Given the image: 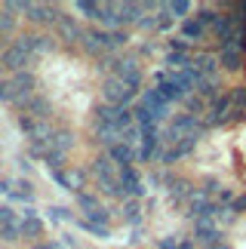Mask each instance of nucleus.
Segmentation results:
<instances>
[{
	"mask_svg": "<svg viewBox=\"0 0 246 249\" xmlns=\"http://www.w3.org/2000/svg\"><path fill=\"white\" fill-rule=\"evenodd\" d=\"M83 50H87L89 55H96V59H105V55H111V50H117L114 40H111V31H105V28H89V31H83Z\"/></svg>",
	"mask_w": 246,
	"mask_h": 249,
	"instance_id": "f257e3e1",
	"label": "nucleus"
},
{
	"mask_svg": "<svg viewBox=\"0 0 246 249\" xmlns=\"http://www.w3.org/2000/svg\"><path fill=\"white\" fill-rule=\"evenodd\" d=\"M136 92L139 89H132V86H126L117 77H105V83H102V99L108 105H117V108H129V102L136 99Z\"/></svg>",
	"mask_w": 246,
	"mask_h": 249,
	"instance_id": "f03ea898",
	"label": "nucleus"
},
{
	"mask_svg": "<svg viewBox=\"0 0 246 249\" xmlns=\"http://www.w3.org/2000/svg\"><path fill=\"white\" fill-rule=\"evenodd\" d=\"M231 120V92L212 99V105L206 108V117H203V129H212V126H222V123Z\"/></svg>",
	"mask_w": 246,
	"mask_h": 249,
	"instance_id": "7ed1b4c3",
	"label": "nucleus"
},
{
	"mask_svg": "<svg viewBox=\"0 0 246 249\" xmlns=\"http://www.w3.org/2000/svg\"><path fill=\"white\" fill-rule=\"evenodd\" d=\"M74 200H77V206L87 213L89 222H99V225H108V222H111V213L89 194V191H77V194H74Z\"/></svg>",
	"mask_w": 246,
	"mask_h": 249,
	"instance_id": "20e7f679",
	"label": "nucleus"
},
{
	"mask_svg": "<svg viewBox=\"0 0 246 249\" xmlns=\"http://www.w3.org/2000/svg\"><path fill=\"white\" fill-rule=\"evenodd\" d=\"M114 77L123 80L126 86H132V89H139V86H141V65H139L136 55H123V59L117 62Z\"/></svg>",
	"mask_w": 246,
	"mask_h": 249,
	"instance_id": "39448f33",
	"label": "nucleus"
},
{
	"mask_svg": "<svg viewBox=\"0 0 246 249\" xmlns=\"http://www.w3.org/2000/svg\"><path fill=\"white\" fill-rule=\"evenodd\" d=\"M28 22L34 25H59L62 22V13L50 3H28V13H25Z\"/></svg>",
	"mask_w": 246,
	"mask_h": 249,
	"instance_id": "423d86ee",
	"label": "nucleus"
},
{
	"mask_svg": "<svg viewBox=\"0 0 246 249\" xmlns=\"http://www.w3.org/2000/svg\"><path fill=\"white\" fill-rule=\"evenodd\" d=\"M194 240L203 243V249L222 243V228H219V222H212V218H200V222H194Z\"/></svg>",
	"mask_w": 246,
	"mask_h": 249,
	"instance_id": "0eeeda50",
	"label": "nucleus"
},
{
	"mask_svg": "<svg viewBox=\"0 0 246 249\" xmlns=\"http://www.w3.org/2000/svg\"><path fill=\"white\" fill-rule=\"evenodd\" d=\"M141 105L154 111V117H157V120H166V117H169V102H166V95L160 92L157 86L145 89V95H141Z\"/></svg>",
	"mask_w": 246,
	"mask_h": 249,
	"instance_id": "6e6552de",
	"label": "nucleus"
},
{
	"mask_svg": "<svg viewBox=\"0 0 246 249\" xmlns=\"http://www.w3.org/2000/svg\"><path fill=\"white\" fill-rule=\"evenodd\" d=\"M28 62H31V53H28L18 40H16L13 46H6L3 65H6V68H13V74H16V71H28Z\"/></svg>",
	"mask_w": 246,
	"mask_h": 249,
	"instance_id": "1a4fd4ad",
	"label": "nucleus"
},
{
	"mask_svg": "<svg viewBox=\"0 0 246 249\" xmlns=\"http://www.w3.org/2000/svg\"><path fill=\"white\" fill-rule=\"evenodd\" d=\"M197 142H200V136H188V139H182L178 145H173V148H166V151H160V160L163 163H176V160H182V157H188L191 151L197 148Z\"/></svg>",
	"mask_w": 246,
	"mask_h": 249,
	"instance_id": "9d476101",
	"label": "nucleus"
},
{
	"mask_svg": "<svg viewBox=\"0 0 246 249\" xmlns=\"http://www.w3.org/2000/svg\"><path fill=\"white\" fill-rule=\"evenodd\" d=\"M117 176H120L123 191H126V194H129L132 200L145 194V188H141V178H139V172L132 169V163H129V166H117Z\"/></svg>",
	"mask_w": 246,
	"mask_h": 249,
	"instance_id": "9b49d317",
	"label": "nucleus"
},
{
	"mask_svg": "<svg viewBox=\"0 0 246 249\" xmlns=\"http://www.w3.org/2000/svg\"><path fill=\"white\" fill-rule=\"evenodd\" d=\"M18 43H22L31 55L34 53H50L53 46H55V40H53L50 34H22V37H18Z\"/></svg>",
	"mask_w": 246,
	"mask_h": 249,
	"instance_id": "f8f14e48",
	"label": "nucleus"
},
{
	"mask_svg": "<svg viewBox=\"0 0 246 249\" xmlns=\"http://www.w3.org/2000/svg\"><path fill=\"white\" fill-rule=\"evenodd\" d=\"M246 120V83L231 89V120L228 123H243Z\"/></svg>",
	"mask_w": 246,
	"mask_h": 249,
	"instance_id": "ddd939ff",
	"label": "nucleus"
},
{
	"mask_svg": "<svg viewBox=\"0 0 246 249\" xmlns=\"http://www.w3.org/2000/svg\"><path fill=\"white\" fill-rule=\"evenodd\" d=\"M46 145H50V151L53 154H68V151L74 148V132L71 129H53V136H50V142H46Z\"/></svg>",
	"mask_w": 246,
	"mask_h": 249,
	"instance_id": "4468645a",
	"label": "nucleus"
},
{
	"mask_svg": "<svg viewBox=\"0 0 246 249\" xmlns=\"http://www.w3.org/2000/svg\"><path fill=\"white\" fill-rule=\"evenodd\" d=\"M18 228H22V237H28V240L43 237V222L37 218L34 209H25V215H22V222H18Z\"/></svg>",
	"mask_w": 246,
	"mask_h": 249,
	"instance_id": "2eb2a0df",
	"label": "nucleus"
},
{
	"mask_svg": "<svg viewBox=\"0 0 246 249\" xmlns=\"http://www.w3.org/2000/svg\"><path fill=\"white\" fill-rule=\"evenodd\" d=\"M222 68V62H219V55H212V53H200L194 59V71L200 74V77H215Z\"/></svg>",
	"mask_w": 246,
	"mask_h": 249,
	"instance_id": "dca6fc26",
	"label": "nucleus"
},
{
	"mask_svg": "<svg viewBox=\"0 0 246 249\" xmlns=\"http://www.w3.org/2000/svg\"><path fill=\"white\" fill-rule=\"evenodd\" d=\"M219 62H222L225 71H240L243 62H246V53L234 50V46H222V50H219Z\"/></svg>",
	"mask_w": 246,
	"mask_h": 249,
	"instance_id": "f3484780",
	"label": "nucleus"
},
{
	"mask_svg": "<svg viewBox=\"0 0 246 249\" xmlns=\"http://www.w3.org/2000/svg\"><path fill=\"white\" fill-rule=\"evenodd\" d=\"M108 157L114 160L117 166H129L132 160H139V151L132 148V145H126V142H117L114 148H108Z\"/></svg>",
	"mask_w": 246,
	"mask_h": 249,
	"instance_id": "a211bd4d",
	"label": "nucleus"
},
{
	"mask_svg": "<svg viewBox=\"0 0 246 249\" xmlns=\"http://www.w3.org/2000/svg\"><path fill=\"white\" fill-rule=\"evenodd\" d=\"M55 28H59V37H62V40H65V43H74V40H83V28H80L77 22H74V18H71V16H62V22H59V25H55Z\"/></svg>",
	"mask_w": 246,
	"mask_h": 249,
	"instance_id": "6ab92c4d",
	"label": "nucleus"
},
{
	"mask_svg": "<svg viewBox=\"0 0 246 249\" xmlns=\"http://www.w3.org/2000/svg\"><path fill=\"white\" fill-rule=\"evenodd\" d=\"M25 114H31L37 120H46L53 114V105H50V99H43V95H31L28 105H25Z\"/></svg>",
	"mask_w": 246,
	"mask_h": 249,
	"instance_id": "aec40b11",
	"label": "nucleus"
},
{
	"mask_svg": "<svg viewBox=\"0 0 246 249\" xmlns=\"http://www.w3.org/2000/svg\"><path fill=\"white\" fill-rule=\"evenodd\" d=\"M182 37L188 43H200L206 37V28L197 22V18H185V22H182Z\"/></svg>",
	"mask_w": 246,
	"mask_h": 249,
	"instance_id": "412c9836",
	"label": "nucleus"
},
{
	"mask_svg": "<svg viewBox=\"0 0 246 249\" xmlns=\"http://www.w3.org/2000/svg\"><path fill=\"white\" fill-rule=\"evenodd\" d=\"M145 9V3H117V16H120V25H139V13Z\"/></svg>",
	"mask_w": 246,
	"mask_h": 249,
	"instance_id": "4be33fe9",
	"label": "nucleus"
},
{
	"mask_svg": "<svg viewBox=\"0 0 246 249\" xmlns=\"http://www.w3.org/2000/svg\"><path fill=\"white\" fill-rule=\"evenodd\" d=\"M92 136H96V142H102V145H108V148H114L117 142H123V136L114 126H96V129H92Z\"/></svg>",
	"mask_w": 246,
	"mask_h": 249,
	"instance_id": "5701e85b",
	"label": "nucleus"
},
{
	"mask_svg": "<svg viewBox=\"0 0 246 249\" xmlns=\"http://www.w3.org/2000/svg\"><path fill=\"white\" fill-rule=\"evenodd\" d=\"M77 228H83V231H87V234L99 237V240H108V237H111V228H108V225L89 222V218H77Z\"/></svg>",
	"mask_w": 246,
	"mask_h": 249,
	"instance_id": "b1692460",
	"label": "nucleus"
},
{
	"mask_svg": "<svg viewBox=\"0 0 246 249\" xmlns=\"http://www.w3.org/2000/svg\"><path fill=\"white\" fill-rule=\"evenodd\" d=\"M215 89H219V77H200L197 80V95L200 99H219Z\"/></svg>",
	"mask_w": 246,
	"mask_h": 249,
	"instance_id": "393cba45",
	"label": "nucleus"
},
{
	"mask_svg": "<svg viewBox=\"0 0 246 249\" xmlns=\"http://www.w3.org/2000/svg\"><path fill=\"white\" fill-rule=\"evenodd\" d=\"M191 194H194V191H191V185H188L185 178H173V181H169V200H185Z\"/></svg>",
	"mask_w": 246,
	"mask_h": 249,
	"instance_id": "a878e982",
	"label": "nucleus"
},
{
	"mask_svg": "<svg viewBox=\"0 0 246 249\" xmlns=\"http://www.w3.org/2000/svg\"><path fill=\"white\" fill-rule=\"evenodd\" d=\"M123 218H126L129 225H141V206L136 203V200H126V203H123Z\"/></svg>",
	"mask_w": 246,
	"mask_h": 249,
	"instance_id": "bb28decb",
	"label": "nucleus"
},
{
	"mask_svg": "<svg viewBox=\"0 0 246 249\" xmlns=\"http://www.w3.org/2000/svg\"><path fill=\"white\" fill-rule=\"evenodd\" d=\"M18 237H22V228H18V222L0 225V240H3V243H16Z\"/></svg>",
	"mask_w": 246,
	"mask_h": 249,
	"instance_id": "cd10ccee",
	"label": "nucleus"
},
{
	"mask_svg": "<svg viewBox=\"0 0 246 249\" xmlns=\"http://www.w3.org/2000/svg\"><path fill=\"white\" fill-rule=\"evenodd\" d=\"M185 108H188V114H194V117H200V114H206V102L200 99L197 92H191L185 99Z\"/></svg>",
	"mask_w": 246,
	"mask_h": 249,
	"instance_id": "c85d7f7f",
	"label": "nucleus"
},
{
	"mask_svg": "<svg viewBox=\"0 0 246 249\" xmlns=\"http://www.w3.org/2000/svg\"><path fill=\"white\" fill-rule=\"evenodd\" d=\"M188 9H191V3L188 0H173V3H163V13H169L173 18H178V16H185Z\"/></svg>",
	"mask_w": 246,
	"mask_h": 249,
	"instance_id": "c756f323",
	"label": "nucleus"
},
{
	"mask_svg": "<svg viewBox=\"0 0 246 249\" xmlns=\"http://www.w3.org/2000/svg\"><path fill=\"white\" fill-rule=\"evenodd\" d=\"M219 16L222 13H215V9H210V6H200V9H197V22H200L203 28L206 25H215V22H219Z\"/></svg>",
	"mask_w": 246,
	"mask_h": 249,
	"instance_id": "7c9ffc66",
	"label": "nucleus"
},
{
	"mask_svg": "<svg viewBox=\"0 0 246 249\" xmlns=\"http://www.w3.org/2000/svg\"><path fill=\"white\" fill-rule=\"evenodd\" d=\"M74 9H77V13H87L89 18H99V13H102V3H89V0H77V3H74Z\"/></svg>",
	"mask_w": 246,
	"mask_h": 249,
	"instance_id": "2f4dec72",
	"label": "nucleus"
},
{
	"mask_svg": "<svg viewBox=\"0 0 246 249\" xmlns=\"http://www.w3.org/2000/svg\"><path fill=\"white\" fill-rule=\"evenodd\" d=\"M13 28H16V16H9L6 9H0V40H3Z\"/></svg>",
	"mask_w": 246,
	"mask_h": 249,
	"instance_id": "473e14b6",
	"label": "nucleus"
},
{
	"mask_svg": "<svg viewBox=\"0 0 246 249\" xmlns=\"http://www.w3.org/2000/svg\"><path fill=\"white\" fill-rule=\"evenodd\" d=\"M18 188H22V191H13L9 197H13V200H25V203H31V200H34V191H31V185H28V181H22Z\"/></svg>",
	"mask_w": 246,
	"mask_h": 249,
	"instance_id": "72a5a7b5",
	"label": "nucleus"
},
{
	"mask_svg": "<svg viewBox=\"0 0 246 249\" xmlns=\"http://www.w3.org/2000/svg\"><path fill=\"white\" fill-rule=\"evenodd\" d=\"M191 46H194V43H188L185 37H169V53L176 50V53H185V55H188V50H191Z\"/></svg>",
	"mask_w": 246,
	"mask_h": 249,
	"instance_id": "f704fd0d",
	"label": "nucleus"
},
{
	"mask_svg": "<svg viewBox=\"0 0 246 249\" xmlns=\"http://www.w3.org/2000/svg\"><path fill=\"white\" fill-rule=\"evenodd\" d=\"M234 200H237V197H234V191H231V188H219V194H215V203H219V206L234 203Z\"/></svg>",
	"mask_w": 246,
	"mask_h": 249,
	"instance_id": "c9c22d12",
	"label": "nucleus"
},
{
	"mask_svg": "<svg viewBox=\"0 0 246 249\" xmlns=\"http://www.w3.org/2000/svg\"><path fill=\"white\" fill-rule=\"evenodd\" d=\"M157 25H160V16H141L139 18V28H145V31H154Z\"/></svg>",
	"mask_w": 246,
	"mask_h": 249,
	"instance_id": "e433bc0d",
	"label": "nucleus"
},
{
	"mask_svg": "<svg viewBox=\"0 0 246 249\" xmlns=\"http://www.w3.org/2000/svg\"><path fill=\"white\" fill-rule=\"evenodd\" d=\"M50 218H53V222H65V218H71V222H74V215L68 213V209H62V206H53L50 209Z\"/></svg>",
	"mask_w": 246,
	"mask_h": 249,
	"instance_id": "4c0bfd02",
	"label": "nucleus"
},
{
	"mask_svg": "<svg viewBox=\"0 0 246 249\" xmlns=\"http://www.w3.org/2000/svg\"><path fill=\"white\" fill-rule=\"evenodd\" d=\"M234 218H237V213H234V209H231V206H225V209H222V215H219V218H215V222H219V225H231V222H234Z\"/></svg>",
	"mask_w": 246,
	"mask_h": 249,
	"instance_id": "58836bf2",
	"label": "nucleus"
},
{
	"mask_svg": "<svg viewBox=\"0 0 246 249\" xmlns=\"http://www.w3.org/2000/svg\"><path fill=\"white\" fill-rule=\"evenodd\" d=\"M111 40H114V46H126L129 34H126V31H120V28H117V31H111Z\"/></svg>",
	"mask_w": 246,
	"mask_h": 249,
	"instance_id": "ea45409f",
	"label": "nucleus"
},
{
	"mask_svg": "<svg viewBox=\"0 0 246 249\" xmlns=\"http://www.w3.org/2000/svg\"><path fill=\"white\" fill-rule=\"evenodd\" d=\"M9 222H16V213L9 206H0V225H9Z\"/></svg>",
	"mask_w": 246,
	"mask_h": 249,
	"instance_id": "a19ab883",
	"label": "nucleus"
},
{
	"mask_svg": "<svg viewBox=\"0 0 246 249\" xmlns=\"http://www.w3.org/2000/svg\"><path fill=\"white\" fill-rule=\"evenodd\" d=\"M231 209H234V213H246V194H237V200H234V203H231Z\"/></svg>",
	"mask_w": 246,
	"mask_h": 249,
	"instance_id": "79ce46f5",
	"label": "nucleus"
},
{
	"mask_svg": "<svg viewBox=\"0 0 246 249\" xmlns=\"http://www.w3.org/2000/svg\"><path fill=\"white\" fill-rule=\"evenodd\" d=\"M0 102H13V89H9V83L0 80Z\"/></svg>",
	"mask_w": 246,
	"mask_h": 249,
	"instance_id": "37998d69",
	"label": "nucleus"
},
{
	"mask_svg": "<svg viewBox=\"0 0 246 249\" xmlns=\"http://www.w3.org/2000/svg\"><path fill=\"white\" fill-rule=\"evenodd\" d=\"M157 249H178V240L176 237H163V240L157 243Z\"/></svg>",
	"mask_w": 246,
	"mask_h": 249,
	"instance_id": "c03bdc74",
	"label": "nucleus"
},
{
	"mask_svg": "<svg viewBox=\"0 0 246 249\" xmlns=\"http://www.w3.org/2000/svg\"><path fill=\"white\" fill-rule=\"evenodd\" d=\"M173 28V18L169 16H160V25H157V31H169Z\"/></svg>",
	"mask_w": 246,
	"mask_h": 249,
	"instance_id": "a18cd8bd",
	"label": "nucleus"
},
{
	"mask_svg": "<svg viewBox=\"0 0 246 249\" xmlns=\"http://www.w3.org/2000/svg\"><path fill=\"white\" fill-rule=\"evenodd\" d=\"M178 249H194V240H191V237H185V240H178Z\"/></svg>",
	"mask_w": 246,
	"mask_h": 249,
	"instance_id": "49530a36",
	"label": "nucleus"
},
{
	"mask_svg": "<svg viewBox=\"0 0 246 249\" xmlns=\"http://www.w3.org/2000/svg\"><path fill=\"white\" fill-rule=\"evenodd\" d=\"M0 194H13V185H9V181L3 178V181H0Z\"/></svg>",
	"mask_w": 246,
	"mask_h": 249,
	"instance_id": "de8ad7c7",
	"label": "nucleus"
},
{
	"mask_svg": "<svg viewBox=\"0 0 246 249\" xmlns=\"http://www.w3.org/2000/svg\"><path fill=\"white\" fill-rule=\"evenodd\" d=\"M31 249H59L55 243H37V246H31Z\"/></svg>",
	"mask_w": 246,
	"mask_h": 249,
	"instance_id": "09e8293b",
	"label": "nucleus"
},
{
	"mask_svg": "<svg viewBox=\"0 0 246 249\" xmlns=\"http://www.w3.org/2000/svg\"><path fill=\"white\" fill-rule=\"evenodd\" d=\"M206 249H231L228 243H215V246H206Z\"/></svg>",
	"mask_w": 246,
	"mask_h": 249,
	"instance_id": "8fccbe9b",
	"label": "nucleus"
},
{
	"mask_svg": "<svg viewBox=\"0 0 246 249\" xmlns=\"http://www.w3.org/2000/svg\"><path fill=\"white\" fill-rule=\"evenodd\" d=\"M0 65H3V55H0Z\"/></svg>",
	"mask_w": 246,
	"mask_h": 249,
	"instance_id": "3c124183",
	"label": "nucleus"
}]
</instances>
